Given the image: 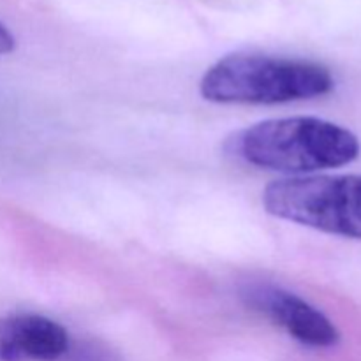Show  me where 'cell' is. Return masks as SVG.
Wrapping results in <instances>:
<instances>
[{"label": "cell", "mask_w": 361, "mask_h": 361, "mask_svg": "<svg viewBox=\"0 0 361 361\" xmlns=\"http://www.w3.org/2000/svg\"><path fill=\"white\" fill-rule=\"evenodd\" d=\"M263 207L274 217L361 240V175L277 180L264 189Z\"/></svg>", "instance_id": "3"}, {"label": "cell", "mask_w": 361, "mask_h": 361, "mask_svg": "<svg viewBox=\"0 0 361 361\" xmlns=\"http://www.w3.org/2000/svg\"><path fill=\"white\" fill-rule=\"evenodd\" d=\"M59 361H118V358L111 349L102 345L101 342L85 341L76 342V344L71 342L66 355Z\"/></svg>", "instance_id": "6"}, {"label": "cell", "mask_w": 361, "mask_h": 361, "mask_svg": "<svg viewBox=\"0 0 361 361\" xmlns=\"http://www.w3.org/2000/svg\"><path fill=\"white\" fill-rule=\"evenodd\" d=\"M16 46V41H14V35L7 30L6 25L0 23V56L11 53Z\"/></svg>", "instance_id": "7"}, {"label": "cell", "mask_w": 361, "mask_h": 361, "mask_svg": "<svg viewBox=\"0 0 361 361\" xmlns=\"http://www.w3.org/2000/svg\"><path fill=\"white\" fill-rule=\"evenodd\" d=\"M66 328L39 314L0 317V361H59L69 349Z\"/></svg>", "instance_id": "5"}, {"label": "cell", "mask_w": 361, "mask_h": 361, "mask_svg": "<svg viewBox=\"0 0 361 361\" xmlns=\"http://www.w3.org/2000/svg\"><path fill=\"white\" fill-rule=\"evenodd\" d=\"M335 80L309 60L236 53L224 56L201 78L200 92L219 104H282L326 95Z\"/></svg>", "instance_id": "2"}, {"label": "cell", "mask_w": 361, "mask_h": 361, "mask_svg": "<svg viewBox=\"0 0 361 361\" xmlns=\"http://www.w3.org/2000/svg\"><path fill=\"white\" fill-rule=\"evenodd\" d=\"M242 298L256 312L284 328L295 341L309 348H334L341 341L335 324L321 310L300 296L270 284H250Z\"/></svg>", "instance_id": "4"}, {"label": "cell", "mask_w": 361, "mask_h": 361, "mask_svg": "<svg viewBox=\"0 0 361 361\" xmlns=\"http://www.w3.org/2000/svg\"><path fill=\"white\" fill-rule=\"evenodd\" d=\"M360 150L356 134L316 116L267 120L235 140V152L245 162L289 175L345 166Z\"/></svg>", "instance_id": "1"}]
</instances>
